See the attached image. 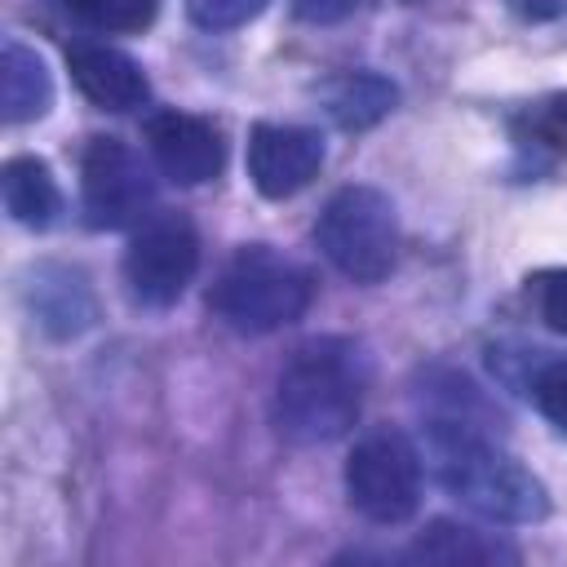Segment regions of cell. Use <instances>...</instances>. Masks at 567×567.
I'll return each mask as SVG.
<instances>
[{
  "label": "cell",
  "mask_w": 567,
  "mask_h": 567,
  "mask_svg": "<svg viewBox=\"0 0 567 567\" xmlns=\"http://www.w3.org/2000/svg\"><path fill=\"white\" fill-rule=\"evenodd\" d=\"M425 403V465L452 501L501 527H527L549 514L545 483L492 434V412L474 381L447 377V390L430 385Z\"/></svg>",
  "instance_id": "1"
},
{
  "label": "cell",
  "mask_w": 567,
  "mask_h": 567,
  "mask_svg": "<svg viewBox=\"0 0 567 567\" xmlns=\"http://www.w3.org/2000/svg\"><path fill=\"white\" fill-rule=\"evenodd\" d=\"M368 381L372 363L354 337H310L292 350L275 381V430L301 447L350 434V425L363 412Z\"/></svg>",
  "instance_id": "2"
},
{
  "label": "cell",
  "mask_w": 567,
  "mask_h": 567,
  "mask_svg": "<svg viewBox=\"0 0 567 567\" xmlns=\"http://www.w3.org/2000/svg\"><path fill=\"white\" fill-rule=\"evenodd\" d=\"M315 301V279L301 261L270 244H244L217 270L208 288V310L244 337H266L297 323Z\"/></svg>",
  "instance_id": "3"
},
{
  "label": "cell",
  "mask_w": 567,
  "mask_h": 567,
  "mask_svg": "<svg viewBox=\"0 0 567 567\" xmlns=\"http://www.w3.org/2000/svg\"><path fill=\"white\" fill-rule=\"evenodd\" d=\"M315 248L350 284H381L399 261V213L377 186H341L315 217Z\"/></svg>",
  "instance_id": "4"
},
{
  "label": "cell",
  "mask_w": 567,
  "mask_h": 567,
  "mask_svg": "<svg viewBox=\"0 0 567 567\" xmlns=\"http://www.w3.org/2000/svg\"><path fill=\"white\" fill-rule=\"evenodd\" d=\"M346 501L377 527H399L421 505V452L403 430H368L346 456Z\"/></svg>",
  "instance_id": "5"
},
{
  "label": "cell",
  "mask_w": 567,
  "mask_h": 567,
  "mask_svg": "<svg viewBox=\"0 0 567 567\" xmlns=\"http://www.w3.org/2000/svg\"><path fill=\"white\" fill-rule=\"evenodd\" d=\"M155 173L120 137H89L80 155V204L93 230H124L155 217Z\"/></svg>",
  "instance_id": "6"
},
{
  "label": "cell",
  "mask_w": 567,
  "mask_h": 567,
  "mask_svg": "<svg viewBox=\"0 0 567 567\" xmlns=\"http://www.w3.org/2000/svg\"><path fill=\"white\" fill-rule=\"evenodd\" d=\"M199 275V235L182 213L146 217L124 248L128 297L146 310H168Z\"/></svg>",
  "instance_id": "7"
},
{
  "label": "cell",
  "mask_w": 567,
  "mask_h": 567,
  "mask_svg": "<svg viewBox=\"0 0 567 567\" xmlns=\"http://www.w3.org/2000/svg\"><path fill=\"white\" fill-rule=\"evenodd\" d=\"M323 168V133L306 124H252L248 128V182L266 199L306 190Z\"/></svg>",
  "instance_id": "8"
},
{
  "label": "cell",
  "mask_w": 567,
  "mask_h": 567,
  "mask_svg": "<svg viewBox=\"0 0 567 567\" xmlns=\"http://www.w3.org/2000/svg\"><path fill=\"white\" fill-rule=\"evenodd\" d=\"M142 133H146L151 164L177 186H204L226 168V142L204 115L155 111Z\"/></svg>",
  "instance_id": "9"
},
{
  "label": "cell",
  "mask_w": 567,
  "mask_h": 567,
  "mask_svg": "<svg viewBox=\"0 0 567 567\" xmlns=\"http://www.w3.org/2000/svg\"><path fill=\"white\" fill-rule=\"evenodd\" d=\"M66 66L75 89L97 106V111H137L151 102V80L142 71L137 58H128L124 49L111 44H71L66 49Z\"/></svg>",
  "instance_id": "10"
},
{
  "label": "cell",
  "mask_w": 567,
  "mask_h": 567,
  "mask_svg": "<svg viewBox=\"0 0 567 567\" xmlns=\"http://www.w3.org/2000/svg\"><path fill=\"white\" fill-rule=\"evenodd\" d=\"M27 301H31L35 323L53 337H75L93 323V297H89V284L80 270L40 266L27 284Z\"/></svg>",
  "instance_id": "11"
},
{
  "label": "cell",
  "mask_w": 567,
  "mask_h": 567,
  "mask_svg": "<svg viewBox=\"0 0 567 567\" xmlns=\"http://www.w3.org/2000/svg\"><path fill=\"white\" fill-rule=\"evenodd\" d=\"M49 106H53V75L44 66V58L9 35L0 49V111H4V120L31 124V120L49 115Z\"/></svg>",
  "instance_id": "12"
},
{
  "label": "cell",
  "mask_w": 567,
  "mask_h": 567,
  "mask_svg": "<svg viewBox=\"0 0 567 567\" xmlns=\"http://www.w3.org/2000/svg\"><path fill=\"white\" fill-rule=\"evenodd\" d=\"M412 563H518V549L501 540L496 532L456 523V518H430L421 536L408 545Z\"/></svg>",
  "instance_id": "13"
},
{
  "label": "cell",
  "mask_w": 567,
  "mask_h": 567,
  "mask_svg": "<svg viewBox=\"0 0 567 567\" xmlns=\"http://www.w3.org/2000/svg\"><path fill=\"white\" fill-rule=\"evenodd\" d=\"M0 199H4V213L27 230H49L62 213V190L53 182V168L40 155H13L4 164Z\"/></svg>",
  "instance_id": "14"
},
{
  "label": "cell",
  "mask_w": 567,
  "mask_h": 567,
  "mask_svg": "<svg viewBox=\"0 0 567 567\" xmlns=\"http://www.w3.org/2000/svg\"><path fill=\"white\" fill-rule=\"evenodd\" d=\"M319 97H323V111L337 128L363 133L394 111L399 89H394V80H385L377 71H346V75H332L319 89Z\"/></svg>",
  "instance_id": "15"
},
{
  "label": "cell",
  "mask_w": 567,
  "mask_h": 567,
  "mask_svg": "<svg viewBox=\"0 0 567 567\" xmlns=\"http://www.w3.org/2000/svg\"><path fill=\"white\" fill-rule=\"evenodd\" d=\"M509 381L536 403V412L558 434H567V354L523 350V372H509Z\"/></svg>",
  "instance_id": "16"
},
{
  "label": "cell",
  "mask_w": 567,
  "mask_h": 567,
  "mask_svg": "<svg viewBox=\"0 0 567 567\" xmlns=\"http://www.w3.org/2000/svg\"><path fill=\"white\" fill-rule=\"evenodd\" d=\"M62 9L89 27V31H102V35H133V31H146L159 13V0H62Z\"/></svg>",
  "instance_id": "17"
},
{
  "label": "cell",
  "mask_w": 567,
  "mask_h": 567,
  "mask_svg": "<svg viewBox=\"0 0 567 567\" xmlns=\"http://www.w3.org/2000/svg\"><path fill=\"white\" fill-rule=\"evenodd\" d=\"M270 0H186V18L199 31H239L248 27Z\"/></svg>",
  "instance_id": "18"
},
{
  "label": "cell",
  "mask_w": 567,
  "mask_h": 567,
  "mask_svg": "<svg viewBox=\"0 0 567 567\" xmlns=\"http://www.w3.org/2000/svg\"><path fill=\"white\" fill-rule=\"evenodd\" d=\"M532 292H536V310H540V319H545L554 332L567 337V266H558V270H540L536 284H532Z\"/></svg>",
  "instance_id": "19"
},
{
  "label": "cell",
  "mask_w": 567,
  "mask_h": 567,
  "mask_svg": "<svg viewBox=\"0 0 567 567\" xmlns=\"http://www.w3.org/2000/svg\"><path fill=\"white\" fill-rule=\"evenodd\" d=\"M359 4L363 0H292V13L301 22H310V27H332V22L350 18Z\"/></svg>",
  "instance_id": "20"
},
{
  "label": "cell",
  "mask_w": 567,
  "mask_h": 567,
  "mask_svg": "<svg viewBox=\"0 0 567 567\" xmlns=\"http://www.w3.org/2000/svg\"><path fill=\"white\" fill-rule=\"evenodd\" d=\"M536 128H540L549 142L567 146V93L540 102V111H536Z\"/></svg>",
  "instance_id": "21"
},
{
  "label": "cell",
  "mask_w": 567,
  "mask_h": 567,
  "mask_svg": "<svg viewBox=\"0 0 567 567\" xmlns=\"http://www.w3.org/2000/svg\"><path fill=\"white\" fill-rule=\"evenodd\" d=\"M514 13H523V18H532V22H545V18H558V13H567V0H505Z\"/></svg>",
  "instance_id": "22"
}]
</instances>
